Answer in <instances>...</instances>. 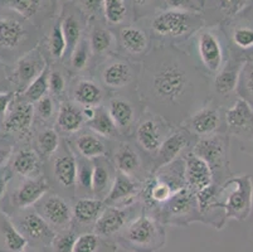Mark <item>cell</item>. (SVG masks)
<instances>
[{"label":"cell","mask_w":253,"mask_h":252,"mask_svg":"<svg viewBox=\"0 0 253 252\" xmlns=\"http://www.w3.org/2000/svg\"><path fill=\"white\" fill-rule=\"evenodd\" d=\"M224 116H222L220 106L213 101L197 110L192 116L183 122V128L189 131L195 139L206 138V136L214 135V134L224 133L225 129Z\"/></svg>","instance_id":"cb8c5ba5"},{"label":"cell","mask_w":253,"mask_h":252,"mask_svg":"<svg viewBox=\"0 0 253 252\" xmlns=\"http://www.w3.org/2000/svg\"><path fill=\"white\" fill-rule=\"evenodd\" d=\"M193 152L203 159L213 173L214 183L220 186L231 178L229 172V138L225 133L199 138L195 140Z\"/></svg>","instance_id":"9c48e42d"},{"label":"cell","mask_w":253,"mask_h":252,"mask_svg":"<svg viewBox=\"0 0 253 252\" xmlns=\"http://www.w3.org/2000/svg\"><path fill=\"white\" fill-rule=\"evenodd\" d=\"M227 218L245 221L252 209V182L247 175L228 178L218 188Z\"/></svg>","instance_id":"8fae6325"},{"label":"cell","mask_w":253,"mask_h":252,"mask_svg":"<svg viewBox=\"0 0 253 252\" xmlns=\"http://www.w3.org/2000/svg\"><path fill=\"white\" fill-rule=\"evenodd\" d=\"M140 192H141V182L116 170L111 191L103 202L106 205L127 207L141 201Z\"/></svg>","instance_id":"1f68e13d"},{"label":"cell","mask_w":253,"mask_h":252,"mask_svg":"<svg viewBox=\"0 0 253 252\" xmlns=\"http://www.w3.org/2000/svg\"><path fill=\"white\" fill-rule=\"evenodd\" d=\"M199 3H201V4H202V6H203V5H204V3H206V0H199Z\"/></svg>","instance_id":"e7e4bbea"},{"label":"cell","mask_w":253,"mask_h":252,"mask_svg":"<svg viewBox=\"0 0 253 252\" xmlns=\"http://www.w3.org/2000/svg\"><path fill=\"white\" fill-rule=\"evenodd\" d=\"M59 101H57L50 94L43 96L34 105V128L41 126H54L57 114H58Z\"/></svg>","instance_id":"bcb514c9"},{"label":"cell","mask_w":253,"mask_h":252,"mask_svg":"<svg viewBox=\"0 0 253 252\" xmlns=\"http://www.w3.org/2000/svg\"><path fill=\"white\" fill-rule=\"evenodd\" d=\"M174 128L175 126L170 125L164 117L148 108H144L135 128L134 143L145 155L151 159L153 163V158L164 143L165 138Z\"/></svg>","instance_id":"4fadbf2b"},{"label":"cell","mask_w":253,"mask_h":252,"mask_svg":"<svg viewBox=\"0 0 253 252\" xmlns=\"http://www.w3.org/2000/svg\"><path fill=\"white\" fill-rule=\"evenodd\" d=\"M58 18L64 39H66V43H67V54H66V59H67V57L72 53L76 46L87 34L88 20L81 11L78 10L77 6L71 0L62 1Z\"/></svg>","instance_id":"4316f807"},{"label":"cell","mask_w":253,"mask_h":252,"mask_svg":"<svg viewBox=\"0 0 253 252\" xmlns=\"http://www.w3.org/2000/svg\"><path fill=\"white\" fill-rule=\"evenodd\" d=\"M39 47L47 57L49 63H63L67 54V43L62 32L59 18L57 17L43 34Z\"/></svg>","instance_id":"74e56055"},{"label":"cell","mask_w":253,"mask_h":252,"mask_svg":"<svg viewBox=\"0 0 253 252\" xmlns=\"http://www.w3.org/2000/svg\"><path fill=\"white\" fill-rule=\"evenodd\" d=\"M93 160L77 156V177H76V200L93 197L92 193Z\"/></svg>","instance_id":"c3c4849f"},{"label":"cell","mask_w":253,"mask_h":252,"mask_svg":"<svg viewBox=\"0 0 253 252\" xmlns=\"http://www.w3.org/2000/svg\"><path fill=\"white\" fill-rule=\"evenodd\" d=\"M162 222L144 211L115 237V242L130 252H156L165 245Z\"/></svg>","instance_id":"5b68a950"},{"label":"cell","mask_w":253,"mask_h":252,"mask_svg":"<svg viewBox=\"0 0 253 252\" xmlns=\"http://www.w3.org/2000/svg\"><path fill=\"white\" fill-rule=\"evenodd\" d=\"M105 106L109 110L120 135L123 136V140H128L134 135L137 121L145 108L137 90L110 94Z\"/></svg>","instance_id":"ba28073f"},{"label":"cell","mask_w":253,"mask_h":252,"mask_svg":"<svg viewBox=\"0 0 253 252\" xmlns=\"http://www.w3.org/2000/svg\"><path fill=\"white\" fill-rule=\"evenodd\" d=\"M117 41V54L134 62L142 59L154 48L153 39L146 28L140 22H131L115 29Z\"/></svg>","instance_id":"2e32d148"},{"label":"cell","mask_w":253,"mask_h":252,"mask_svg":"<svg viewBox=\"0 0 253 252\" xmlns=\"http://www.w3.org/2000/svg\"><path fill=\"white\" fill-rule=\"evenodd\" d=\"M49 64L42 48L37 47L25 53L9 66L8 80L15 94H22Z\"/></svg>","instance_id":"ffe728a7"},{"label":"cell","mask_w":253,"mask_h":252,"mask_svg":"<svg viewBox=\"0 0 253 252\" xmlns=\"http://www.w3.org/2000/svg\"><path fill=\"white\" fill-rule=\"evenodd\" d=\"M22 252H52L50 247H34V246H27V249L23 250Z\"/></svg>","instance_id":"94428289"},{"label":"cell","mask_w":253,"mask_h":252,"mask_svg":"<svg viewBox=\"0 0 253 252\" xmlns=\"http://www.w3.org/2000/svg\"><path fill=\"white\" fill-rule=\"evenodd\" d=\"M8 91H13V89H11V85H10V82H9V80L0 81V94H1V92H8ZM13 92H14V91H13Z\"/></svg>","instance_id":"6125c7cd"},{"label":"cell","mask_w":253,"mask_h":252,"mask_svg":"<svg viewBox=\"0 0 253 252\" xmlns=\"http://www.w3.org/2000/svg\"><path fill=\"white\" fill-rule=\"evenodd\" d=\"M150 214V213H149ZM163 225L186 227L193 222H202L195 193L188 187L179 189L172 197L151 213Z\"/></svg>","instance_id":"30bf717a"},{"label":"cell","mask_w":253,"mask_h":252,"mask_svg":"<svg viewBox=\"0 0 253 252\" xmlns=\"http://www.w3.org/2000/svg\"><path fill=\"white\" fill-rule=\"evenodd\" d=\"M185 161V184L194 193L214 183L213 173L208 164L189 150L183 155Z\"/></svg>","instance_id":"8d00e7d4"},{"label":"cell","mask_w":253,"mask_h":252,"mask_svg":"<svg viewBox=\"0 0 253 252\" xmlns=\"http://www.w3.org/2000/svg\"><path fill=\"white\" fill-rule=\"evenodd\" d=\"M125 1L130 8L134 22H139L155 13L160 9V3H162V0H125Z\"/></svg>","instance_id":"816d5d0a"},{"label":"cell","mask_w":253,"mask_h":252,"mask_svg":"<svg viewBox=\"0 0 253 252\" xmlns=\"http://www.w3.org/2000/svg\"><path fill=\"white\" fill-rule=\"evenodd\" d=\"M61 5V0H0V8L19 14L43 32L58 17Z\"/></svg>","instance_id":"ac0fdd59"},{"label":"cell","mask_w":253,"mask_h":252,"mask_svg":"<svg viewBox=\"0 0 253 252\" xmlns=\"http://www.w3.org/2000/svg\"><path fill=\"white\" fill-rule=\"evenodd\" d=\"M4 138L13 144L32 142L34 133V105L15 95L8 114L1 124Z\"/></svg>","instance_id":"9a60e30c"},{"label":"cell","mask_w":253,"mask_h":252,"mask_svg":"<svg viewBox=\"0 0 253 252\" xmlns=\"http://www.w3.org/2000/svg\"><path fill=\"white\" fill-rule=\"evenodd\" d=\"M184 46L186 47L183 50L192 55L198 66L211 78L222 68L231 55L224 33L218 25H204Z\"/></svg>","instance_id":"277c9868"},{"label":"cell","mask_w":253,"mask_h":252,"mask_svg":"<svg viewBox=\"0 0 253 252\" xmlns=\"http://www.w3.org/2000/svg\"><path fill=\"white\" fill-rule=\"evenodd\" d=\"M106 208L105 202L95 197L77 198L73 202L72 228L78 233L91 232Z\"/></svg>","instance_id":"d6a6232c"},{"label":"cell","mask_w":253,"mask_h":252,"mask_svg":"<svg viewBox=\"0 0 253 252\" xmlns=\"http://www.w3.org/2000/svg\"><path fill=\"white\" fill-rule=\"evenodd\" d=\"M77 237L78 233L73 228L57 232L50 245L52 252H73Z\"/></svg>","instance_id":"db71d44e"},{"label":"cell","mask_w":253,"mask_h":252,"mask_svg":"<svg viewBox=\"0 0 253 252\" xmlns=\"http://www.w3.org/2000/svg\"><path fill=\"white\" fill-rule=\"evenodd\" d=\"M219 186L213 183L211 186L202 189L195 193L198 203V209L201 213L202 222L206 225L213 226L215 228H222L225 223V211L218 197Z\"/></svg>","instance_id":"4dcf8cb0"},{"label":"cell","mask_w":253,"mask_h":252,"mask_svg":"<svg viewBox=\"0 0 253 252\" xmlns=\"http://www.w3.org/2000/svg\"><path fill=\"white\" fill-rule=\"evenodd\" d=\"M140 69L141 62H134L115 53L93 66L89 73L109 94H115L136 89Z\"/></svg>","instance_id":"8992f818"},{"label":"cell","mask_w":253,"mask_h":252,"mask_svg":"<svg viewBox=\"0 0 253 252\" xmlns=\"http://www.w3.org/2000/svg\"><path fill=\"white\" fill-rule=\"evenodd\" d=\"M15 95L17 94L13 91L1 92V94H0V126H1L6 114H8V111L9 108H10L11 102L14 100Z\"/></svg>","instance_id":"6f0895ef"},{"label":"cell","mask_w":253,"mask_h":252,"mask_svg":"<svg viewBox=\"0 0 253 252\" xmlns=\"http://www.w3.org/2000/svg\"><path fill=\"white\" fill-rule=\"evenodd\" d=\"M144 211L145 208L141 201L127 207L106 205L101 217L96 222L93 232L105 239H115L126 226L130 225Z\"/></svg>","instance_id":"7402d4cb"},{"label":"cell","mask_w":253,"mask_h":252,"mask_svg":"<svg viewBox=\"0 0 253 252\" xmlns=\"http://www.w3.org/2000/svg\"><path fill=\"white\" fill-rule=\"evenodd\" d=\"M45 175L53 191L75 202L77 155L64 138L56 154L45 161Z\"/></svg>","instance_id":"52a82bcc"},{"label":"cell","mask_w":253,"mask_h":252,"mask_svg":"<svg viewBox=\"0 0 253 252\" xmlns=\"http://www.w3.org/2000/svg\"><path fill=\"white\" fill-rule=\"evenodd\" d=\"M50 189L52 186L45 174L36 178L14 177L9 186L3 211L10 214L19 209L34 207V204Z\"/></svg>","instance_id":"7c38bea8"},{"label":"cell","mask_w":253,"mask_h":252,"mask_svg":"<svg viewBox=\"0 0 253 252\" xmlns=\"http://www.w3.org/2000/svg\"><path fill=\"white\" fill-rule=\"evenodd\" d=\"M160 9L202 13L203 6L199 3V0H162Z\"/></svg>","instance_id":"11a10c76"},{"label":"cell","mask_w":253,"mask_h":252,"mask_svg":"<svg viewBox=\"0 0 253 252\" xmlns=\"http://www.w3.org/2000/svg\"><path fill=\"white\" fill-rule=\"evenodd\" d=\"M136 90L144 107L172 126H181L211 100V77L175 46L154 47L142 59Z\"/></svg>","instance_id":"6da1fadb"},{"label":"cell","mask_w":253,"mask_h":252,"mask_svg":"<svg viewBox=\"0 0 253 252\" xmlns=\"http://www.w3.org/2000/svg\"><path fill=\"white\" fill-rule=\"evenodd\" d=\"M116 242L101 237L93 231L78 235L73 252H116Z\"/></svg>","instance_id":"7dc6e473"},{"label":"cell","mask_w":253,"mask_h":252,"mask_svg":"<svg viewBox=\"0 0 253 252\" xmlns=\"http://www.w3.org/2000/svg\"><path fill=\"white\" fill-rule=\"evenodd\" d=\"M218 27L224 33L231 54L243 55L253 50V4ZM242 58V57H241Z\"/></svg>","instance_id":"d6986e66"},{"label":"cell","mask_w":253,"mask_h":252,"mask_svg":"<svg viewBox=\"0 0 253 252\" xmlns=\"http://www.w3.org/2000/svg\"><path fill=\"white\" fill-rule=\"evenodd\" d=\"M103 20L112 29L134 22L125 0H103Z\"/></svg>","instance_id":"f6af8a7d"},{"label":"cell","mask_w":253,"mask_h":252,"mask_svg":"<svg viewBox=\"0 0 253 252\" xmlns=\"http://www.w3.org/2000/svg\"><path fill=\"white\" fill-rule=\"evenodd\" d=\"M225 129L239 138L253 135V110L242 99L234 101L224 112Z\"/></svg>","instance_id":"d590c367"},{"label":"cell","mask_w":253,"mask_h":252,"mask_svg":"<svg viewBox=\"0 0 253 252\" xmlns=\"http://www.w3.org/2000/svg\"><path fill=\"white\" fill-rule=\"evenodd\" d=\"M110 158L117 172L124 173L141 183L153 173L151 159L130 140L115 142Z\"/></svg>","instance_id":"5bb4252c"},{"label":"cell","mask_w":253,"mask_h":252,"mask_svg":"<svg viewBox=\"0 0 253 252\" xmlns=\"http://www.w3.org/2000/svg\"><path fill=\"white\" fill-rule=\"evenodd\" d=\"M4 138V134H3V129H1V126H0V139Z\"/></svg>","instance_id":"be15d7a7"},{"label":"cell","mask_w":253,"mask_h":252,"mask_svg":"<svg viewBox=\"0 0 253 252\" xmlns=\"http://www.w3.org/2000/svg\"><path fill=\"white\" fill-rule=\"evenodd\" d=\"M8 69L9 66L0 59V81L8 80Z\"/></svg>","instance_id":"91938a15"},{"label":"cell","mask_w":253,"mask_h":252,"mask_svg":"<svg viewBox=\"0 0 253 252\" xmlns=\"http://www.w3.org/2000/svg\"><path fill=\"white\" fill-rule=\"evenodd\" d=\"M34 208L56 233L72 228L73 202L53 189L45 193Z\"/></svg>","instance_id":"44dd1931"},{"label":"cell","mask_w":253,"mask_h":252,"mask_svg":"<svg viewBox=\"0 0 253 252\" xmlns=\"http://www.w3.org/2000/svg\"><path fill=\"white\" fill-rule=\"evenodd\" d=\"M253 4V0H206L203 5L206 25L215 27L232 19Z\"/></svg>","instance_id":"836d02e7"},{"label":"cell","mask_w":253,"mask_h":252,"mask_svg":"<svg viewBox=\"0 0 253 252\" xmlns=\"http://www.w3.org/2000/svg\"><path fill=\"white\" fill-rule=\"evenodd\" d=\"M9 216L17 230L27 240L28 246L50 247L56 231L36 211V208H24L13 212Z\"/></svg>","instance_id":"e0dca14e"},{"label":"cell","mask_w":253,"mask_h":252,"mask_svg":"<svg viewBox=\"0 0 253 252\" xmlns=\"http://www.w3.org/2000/svg\"><path fill=\"white\" fill-rule=\"evenodd\" d=\"M57 131L54 126H41L34 128L33 136H32V145L42 156L44 161H48L57 152L62 144L63 138Z\"/></svg>","instance_id":"ab89813d"},{"label":"cell","mask_w":253,"mask_h":252,"mask_svg":"<svg viewBox=\"0 0 253 252\" xmlns=\"http://www.w3.org/2000/svg\"><path fill=\"white\" fill-rule=\"evenodd\" d=\"M28 242L17 230L10 216L0 211V252H22Z\"/></svg>","instance_id":"60d3db41"},{"label":"cell","mask_w":253,"mask_h":252,"mask_svg":"<svg viewBox=\"0 0 253 252\" xmlns=\"http://www.w3.org/2000/svg\"><path fill=\"white\" fill-rule=\"evenodd\" d=\"M77 156L95 160L102 156L111 155L115 142L107 140L98 134L93 133L88 128H84L76 135L66 139Z\"/></svg>","instance_id":"f1b7e54d"},{"label":"cell","mask_w":253,"mask_h":252,"mask_svg":"<svg viewBox=\"0 0 253 252\" xmlns=\"http://www.w3.org/2000/svg\"><path fill=\"white\" fill-rule=\"evenodd\" d=\"M88 22L103 20V0H71ZM105 22V20H103Z\"/></svg>","instance_id":"f5cc1de1"},{"label":"cell","mask_w":253,"mask_h":252,"mask_svg":"<svg viewBox=\"0 0 253 252\" xmlns=\"http://www.w3.org/2000/svg\"><path fill=\"white\" fill-rule=\"evenodd\" d=\"M87 38L93 54V66L100 63L110 55L117 53V41L115 29L106 24L103 20L88 22ZM93 68V67H92Z\"/></svg>","instance_id":"f546056e"},{"label":"cell","mask_w":253,"mask_h":252,"mask_svg":"<svg viewBox=\"0 0 253 252\" xmlns=\"http://www.w3.org/2000/svg\"><path fill=\"white\" fill-rule=\"evenodd\" d=\"M116 168L110 156H102L93 160V178H92V193L93 197L105 201L111 191Z\"/></svg>","instance_id":"f35d334b"},{"label":"cell","mask_w":253,"mask_h":252,"mask_svg":"<svg viewBox=\"0 0 253 252\" xmlns=\"http://www.w3.org/2000/svg\"><path fill=\"white\" fill-rule=\"evenodd\" d=\"M14 178V174L11 173L8 164L0 168V204H4L6 193H8L9 186H10L11 179Z\"/></svg>","instance_id":"9f6ffc18"},{"label":"cell","mask_w":253,"mask_h":252,"mask_svg":"<svg viewBox=\"0 0 253 252\" xmlns=\"http://www.w3.org/2000/svg\"><path fill=\"white\" fill-rule=\"evenodd\" d=\"M44 32L9 9L0 8V59L11 66L38 47Z\"/></svg>","instance_id":"3957f363"},{"label":"cell","mask_w":253,"mask_h":252,"mask_svg":"<svg viewBox=\"0 0 253 252\" xmlns=\"http://www.w3.org/2000/svg\"><path fill=\"white\" fill-rule=\"evenodd\" d=\"M86 119L84 115V107L71 100H64L59 103L54 128L62 138L67 139L76 135L86 128Z\"/></svg>","instance_id":"e575fe53"},{"label":"cell","mask_w":253,"mask_h":252,"mask_svg":"<svg viewBox=\"0 0 253 252\" xmlns=\"http://www.w3.org/2000/svg\"><path fill=\"white\" fill-rule=\"evenodd\" d=\"M139 22L150 34L154 47H181L206 25L202 13L169 9H159Z\"/></svg>","instance_id":"7a4b0ae2"},{"label":"cell","mask_w":253,"mask_h":252,"mask_svg":"<svg viewBox=\"0 0 253 252\" xmlns=\"http://www.w3.org/2000/svg\"><path fill=\"white\" fill-rule=\"evenodd\" d=\"M63 64L67 67L72 76L84 75V73L91 72L92 67H93V54H92L87 34L76 46V48L68 55Z\"/></svg>","instance_id":"b9f144b4"},{"label":"cell","mask_w":253,"mask_h":252,"mask_svg":"<svg viewBox=\"0 0 253 252\" xmlns=\"http://www.w3.org/2000/svg\"><path fill=\"white\" fill-rule=\"evenodd\" d=\"M13 149H14V144L9 139H0V168L9 163L11 154H13Z\"/></svg>","instance_id":"680465c9"},{"label":"cell","mask_w":253,"mask_h":252,"mask_svg":"<svg viewBox=\"0 0 253 252\" xmlns=\"http://www.w3.org/2000/svg\"><path fill=\"white\" fill-rule=\"evenodd\" d=\"M197 139L183 126H175L153 158V173L193 149Z\"/></svg>","instance_id":"d4e9b609"},{"label":"cell","mask_w":253,"mask_h":252,"mask_svg":"<svg viewBox=\"0 0 253 252\" xmlns=\"http://www.w3.org/2000/svg\"><path fill=\"white\" fill-rule=\"evenodd\" d=\"M8 166L18 178H36L45 174V161L34 149L32 142L14 145Z\"/></svg>","instance_id":"484cf974"},{"label":"cell","mask_w":253,"mask_h":252,"mask_svg":"<svg viewBox=\"0 0 253 252\" xmlns=\"http://www.w3.org/2000/svg\"><path fill=\"white\" fill-rule=\"evenodd\" d=\"M243 66V59L238 55H229L222 68L211 78V101L220 106V101L228 99L238 86L239 73Z\"/></svg>","instance_id":"83f0119b"},{"label":"cell","mask_w":253,"mask_h":252,"mask_svg":"<svg viewBox=\"0 0 253 252\" xmlns=\"http://www.w3.org/2000/svg\"><path fill=\"white\" fill-rule=\"evenodd\" d=\"M237 94L239 95V99L246 101L253 110V62L243 63L239 73Z\"/></svg>","instance_id":"f907efd6"},{"label":"cell","mask_w":253,"mask_h":252,"mask_svg":"<svg viewBox=\"0 0 253 252\" xmlns=\"http://www.w3.org/2000/svg\"><path fill=\"white\" fill-rule=\"evenodd\" d=\"M109 91L91 73L72 76L68 100L82 107H98L105 105Z\"/></svg>","instance_id":"603a6c76"},{"label":"cell","mask_w":253,"mask_h":252,"mask_svg":"<svg viewBox=\"0 0 253 252\" xmlns=\"http://www.w3.org/2000/svg\"><path fill=\"white\" fill-rule=\"evenodd\" d=\"M86 128L92 130L93 133L98 134L102 138L111 140V142H120L123 140V136L120 135L116 125L110 115L109 110L106 108L105 105L98 106L95 108V114L92 119L87 122Z\"/></svg>","instance_id":"7bdbcfd3"},{"label":"cell","mask_w":253,"mask_h":252,"mask_svg":"<svg viewBox=\"0 0 253 252\" xmlns=\"http://www.w3.org/2000/svg\"><path fill=\"white\" fill-rule=\"evenodd\" d=\"M72 75L63 63H49V94L57 101L68 100Z\"/></svg>","instance_id":"ee69618b"},{"label":"cell","mask_w":253,"mask_h":252,"mask_svg":"<svg viewBox=\"0 0 253 252\" xmlns=\"http://www.w3.org/2000/svg\"><path fill=\"white\" fill-rule=\"evenodd\" d=\"M49 94V64L22 94H18L23 100L31 103H36L43 96Z\"/></svg>","instance_id":"681fc988"}]
</instances>
